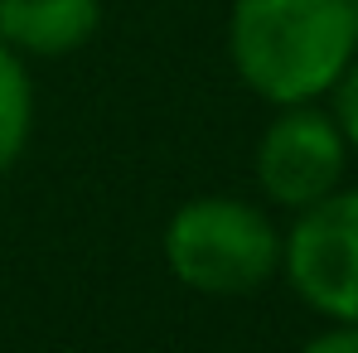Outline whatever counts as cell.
<instances>
[{"mask_svg": "<svg viewBox=\"0 0 358 353\" xmlns=\"http://www.w3.org/2000/svg\"><path fill=\"white\" fill-rule=\"evenodd\" d=\"M300 353H358V324H329L315 339H305Z\"/></svg>", "mask_w": 358, "mask_h": 353, "instance_id": "cell-8", "label": "cell"}, {"mask_svg": "<svg viewBox=\"0 0 358 353\" xmlns=\"http://www.w3.org/2000/svg\"><path fill=\"white\" fill-rule=\"evenodd\" d=\"M286 233L276 218L233 194H203L179 203L165 223V261L179 286L199 295H257L281 276Z\"/></svg>", "mask_w": 358, "mask_h": 353, "instance_id": "cell-2", "label": "cell"}, {"mask_svg": "<svg viewBox=\"0 0 358 353\" xmlns=\"http://www.w3.org/2000/svg\"><path fill=\"white\" fill-rule=\"evenodd\" d=\"M344 170H349V141L334 112H324L320 102L281 107L257 141V184L276 208L300 213L329 199L334 189H344Z\"/></svg>", "mask_w": 358, "mask_h": 353, "instance_id": "cell-4", "label": "cell"}, {"mask_svg": "<svg viewBox=\"0 0 358 353\" xmlns=\"http://www.w3.org/2000/svg\"><path fill=\"white\" fill-rule=\"evenodd\" d=\"M228 54L262 102H320L358 59V0H233Z\"/></svg>", "mask_w": 358, "mask_h": 353, "instance_id": "cell-1", "label": "cell"}, {"mask_svg": "<svg viewBox=\"0 0 358 353\" xmlns=\"http://www.w3.org/2000/svg\"><path fill=\"white\" fill-rule=\"evenodd\" d=\"M281 271L315 315L329 324H358V189H334L300 208L286 233Z\"/></svg>", "mask_w": 358, "mask_h": 353, "instance_id": "cell-3", "label": "cell"}, {"mask_svg": "<svg viewBox=\"0 0 358 353\" xmlns=\"http://www.w3.org/2000/svg\"><path fill=\"white\" fill-rule=\"evenodd\" d=\"M329 97H334V121H339V131H344V141H349V150L358 155V59L344 68V78L329 87Z\"/></svg>", "mask_w": 358, "mask_h": 353, "instance_id": "cell-7", "label": "cell"}, {"mask_svg": "<svg viewBox=\"0 0 358 353\" xmlns=\"http://www.w3.org/2000/svg\"><path fill=\"white\" fill-rule=\"evenodd\" d=\"M102 24V0H0V39L15 54L63 59Z\"/></svg>", "mask_w": 358, "mask_h": 353, "instance_id": "cell-5", "label": "cell"}, {"mask_svg": "<svg viewBox=\"0 0 358 353\" xmlns=\"http://www.w3.org/2000/svg\"><path fill=\"white\" fill-rule=\"evenodd\" d=\"M29 126H34V82L24 59L0 39V179L10 175L29 145Z\"/></svg>", "mask_w": 358, "mask_h": 353, "instance_id": "cell-6", "label": "cell"}]
</instances>
